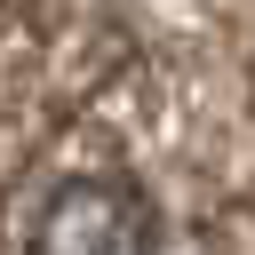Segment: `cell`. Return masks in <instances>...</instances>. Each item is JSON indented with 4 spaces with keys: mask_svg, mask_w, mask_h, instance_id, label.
<instances>
[{
    "mask_svg": "<svg viewBox=\"0 0 255 255\" xmlns=\"http://www.w3.org/2000/svg\"><path fill=\"white\" fill-rule=\"evenodd\" d=\"M24 255H159V207L128 175H64L40 199Z\"/></svg>",
    "mask_w": 255,
    "mask_h": 255,
    "instance_id": "1",
    "label": "cell"
}]
</instances>
